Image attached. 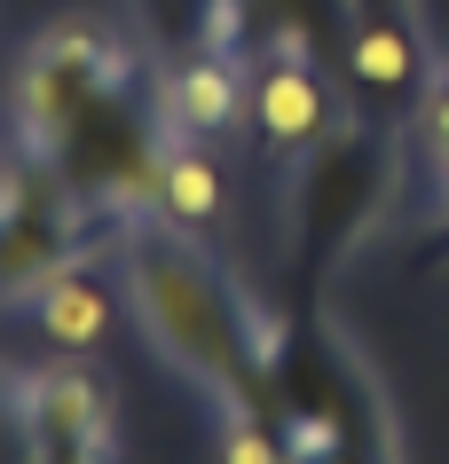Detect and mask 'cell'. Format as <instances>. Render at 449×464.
<instances>
[{
  "label": "cell",
  "instance_id": "1",
  "mask_svg": "<svg viewBox=\"0 0 449 464\" xmlns=\"http://www.w3.org/2000/svg\"><path fill=\"white\" fill-rule=\"evenodd\" d=\"M111 252H119V268H126V307L142 315L158 354L190 386H205L229 417H260L252 354H268V346L245 339L237 299H229L221 268L190 245V228H174V220H158V213H134Z\"/></svg>",
  "mask_w": 449,
  "mask_h": 464
},
{
  "label": "cell",
  "instance_id": "2",
  "mask_svg": "<svg viewBox=\"0 0 449 464\" xmlns=\"http://www.w3.org/2000/svg\"><path fill=\"white\" fill-rule=\"evenodd\" d=\"M16 417H24V457L32 449H87L119 464V386L87 354H55L32 378H16Z\"/></svg>",
  "mask_w": 449,
  "mask_h": 464
},
{
  "label": "cell",
  "instance_id": "3",
  "mask_svg": "<svg viewBox=\"0 0 449 464\" xmlns=\"http://www.w3.org/2000/svg\"><path fill=\"white\" fill-rule=\"evenodd\" d=\"M252 111V87H245V63L229 48H205L190 55L174 79H166V126L174 142H229Z\"/></svg>",
  "mask_w": 449,
  "mask_h": 464
},
{
  "label": "cell",
  "instance_id": "4",
  "mask_svg": "<svg viewBox=\"0 0 449 464\" xmlns=\"http://www.w3.org/2000/svg\"><path fill=\"white\" fill-rule=\"evenodd\" d=\"M252 119H260V142L299 158L331 134V87L316 79V55H284L252 79Z\"/></svg>",
  "mask_w": 449,
  "mask_h": 464
},
{
  "label": "cell",
  "instance_id": "5",
  "mask_svg": "<svg viewBox=\"0 0 449 464\" xmlns=\"http://www.w3.org/2000/svg\"><path fill=\"white\" fill-rule=\"evenodd\" d=\"M32 331H40V346H55V354H95L102 339H111V323H119V299H111V284L95 276V260H72L63 276H48L40 292L24 299Z\"/></svg>",
  "mask_w": 449,
  "mask_h": 464
},
{
  "label": "cell",
  "instance_id": "6",
  "mask_svg": "<svg viewBox=\"0 0 449 464\" xmlns=\"http://www.w3.org/2000/svg\"><path fill=\"white\" fill-rule=\"evenodd\" d=\"M229 205V181L221 166L205 158V142H166L158 150V205L150 213L174 220V228H213Z\"/></svg>",
  "mask_w": 449,
  "mask_h": 464
},
{
  "label": "cell",
  "instance_id": "7",
  "mask_svg": "<svg viewBox=\"0 0 449 464\" xmlns=\"http://www.w3.org/2000/svg\"><path fill=\"white\" fill-rule=\"evenodd\" d=\"M347 79H355V87H371V95H410V87H418V48H410V32H395V24H355V40H347Z\"/></svg>",
  "mask_w": 449,
  "mask_h": 464
},
{
  "label": "cell",
  "instance_id": "8",
  "mask_svg": "<svg viewBox=\"0 0 449 464\" xmlns=\"http://www.w3.org/2000/svg\"><path fill=\"white\" fill-rule=\"evenodd\" d=\"M221 464H299V457L260 425V417H229L221 425Z\"/></svg>",
  "mask_w": 449,
  "mask_h": 464
},
{
  "label": "cell",
  "instance_id": "9",
  "mask_svg": "<svg viewBox=\"0 0 449 464\" xmlns=\"http://www.w3.org/2000/svg\"><path fill=\"white\" fill-rule=\"evenodd\" d=\"M418 142H425V166H434V181H442V205H449V79H434V95H425Z\"/></svg>",
  "mask_w": 449,
  "mask_h": 464
},
{
  "label": "cell",
  "instance_id": "10",
  "mask_svg": "<svg viewBox=\"0 0 449 464\" xmlns=\"http://www.w3.org/2000/svg\"><path fill=\"white\" fill-rule=\"evenodd\" d=\"M24 464H111V457H87V449H32Z\"/></svg>",
  "mask_w": 449,
  "mask_h": 464
},
{
  "label": "cell",
  "instance_id": "11",
  "mask_svg": "<svg viewBox=\"0 0 449 464\" xmlns=\"http://www.w3.org/2000/svg\"><path fill=\"white\" fill-rule=\"evenodd\" d=\"M307 464H347V457H307Z\"/></svg>",
  "mask_w": 449,
  "mask_h": 464
}]
</instances>
